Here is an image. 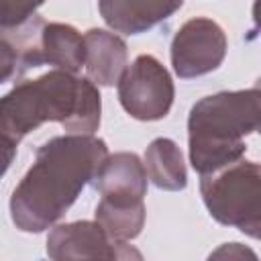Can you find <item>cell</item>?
<instances>
[{
  "label": "cell",
  "mask_w": 261,
  "mask_h": 261,
  "mask_svg": "<svg viewBox=\"0 0 261 261\" xmlns=\"http://www.w3.org/2000/svg\"><path fill=\"white\" fill-rule=\"evenodd\" d=\"M106 155V141L94 135L69 133L43 143L10 196L14 226L22 232L51 228L94 179Z\"/></svg>",
  "instance_id": "1"
},
{
  "label": "cell",
  "mask_w": 261,
  "mask_h": 261,
  "mask_svg": "<svg viewBox=\"0 0 261 261\" xmlns=\"http://www.w3.org/2000/svg\"><path fill=\"white\" fill-rule=\"evenodd\" d=\"M100 112L102 100L94 82L51 69L35 80L18 82L0 98V133L20 143L43 122H59L69 133L94 135Z\"/></svg>",
  "instance_id": "2"
},
{
  "label": "cell",
  "mask_w": 261,
  "mask_h": 261,
  "mask_svg": "<svg viewBox=\"0 0 261 261\" xmlns=\"http://www.w3.org/2000/svg\"><path fill=\"white\" fill-rule=\"evenodd\" d=\"M200 194L210 216L251 239L261 237V167L245 157L200 175Z\"/></svg>",
  "instance_id": "4"
},
{
  "label": "cell",
  "mask_w": 261,
  "mask_h": 261,
  "mask_svg": "<svg viewBox=\"0 0 261 261\" xmlns=\"http://www.w3.org/2000/svg\"><path fill=\"white\" fill-rule=\"evenodd\" d=\"M43 4L45 0H0V29L27 20Z\"/></svg>",
  "instance_id": "14"
},
{
  "label": "cell",
  "mask_w": 261,
  "mask_h": 261,
  "mask_svg": "<svg viewBox=\"0 0 261 261\" xmlns=\"http://www.w3.org/2000/svg\"><path fill=\"white\" fill-rule=\"evenodd\" d=\"M92 181L102 196H147V171L137 153L122 151L106 155Z\"/></svg>",
  "instance_id": "11"
},
{
  "label": "cell",
  "mask_w": 261,
  "mask_h": 261,
  "mask_svg": "<svg viewBox=\"0 0 261 261\" xmlns=\"http://www.w3.org/2000/svg\"><path fill=\"white\" fill-rule=\"evenodd\" d=\"M259 88L218 92L198 100L188 116V153L194 171L210 173L247 153L245 137L259 128Z\"/></svg>",
  "instance_id": "3"
},
{
  "label": "cell",
  "mask_w": 261,
  "mask_h": 261,
  "mask_svg": "<svg viewBox=\"0 0 261 261\" xmlns=\"http://www.w3.org/2000/svg\"><path fill=\"white\" fill-rule=\"evenodd\" d=\"M184 0H98L104 22L122 35H141L167 20Z\"/></svg>",
  "instance_id": "8"
},
{
  "label": "cell",
  "mask_w": 261,
  "mask_h": 261,
  "mask_svg": "<svg viewBox=\"0 0 261 261\" xmlns=\"http://www.w3.org/2000/svg\"><path fill=\"white\" fill-rule=\"evenodd\" d=\"M118 84L120 106L137 120H161L169 114L175 88L169 71L153 55H139L124 67Z\"/></svg>",
  "instance_id": "5"
},
{
  "label": "cell",
  "mask_w": 261,
  "mask_h": 261,
  "mask_svg": "<svg viewBox=\"0 0 261 261\" xmlns=\"http://www.w3.org/2000/svg\"><path fill=\"white\" fill-rule=\"evenodd\" d=\"M96 222L104 232L118 243L137 239L145 226V204L143 198L130 196H102L96 206Z\"/></svg>",
  "instance_id": "12"
},
{
  "label": "cell",
  "mask_w": 261,
  "mask_h": 261,
  "mask_svg": "<svg viewBox=\"0 0 261 261\" xmlns=\"http://www.w3.org/2000/svg\"><path fill=\"white\" fill-rule=\"evenodd\" d=\"M49 259H141V253L126 243L112 241L96 220L57 224L47 234Z\"/></svg>",
  "instance_id": "7"
},
{
  "label": "cell",
  "mask_w": 261,
  "mask_h": 261,
  "mask_svg": "<svg viewBox=\"0 0 261 261\" xmlns=\"http://www.w3.org/2000/svg\"><path fill=\"white\" fill-rule=\"evenodd\" d=\"M16 147L18 143H14L12 139H8L4 133H0V179L4 177V173L8 171L10 163L16 157Z\"/></svg>",
  "instance_id": "16"
},
{
  "label": "cell",
  "mask_w": 261,
  "mask_h": 261,
  "mask_svg": "<svg viewBox=\"0 0 261 261\" xmlns=\"http://www.w3.org/2000/svg\"><path fill=\"white\" fill-rule=\"evenodd\" d=\"M143 165H145L147 177L159 190L179 192L188 186V171H186L181 149L177 147L175 141L167 137H157L149 143Z\"/></svg>",
  "instance_id": "13"
},
{
  "label": "cell",
  "mask_w": 261,
  "mask_h": 261,
  "mask_svg": "<svg viewBox=\"0 0 261 261\" xmlns=\"http://www.w3.org/2000/svg\"><path fill=\"white\" fill-rule=\"evenodd\" d=\"M20 71H22V65H20L18 53L6 39L0 37V84L14 80Z\"/></svg>",
  "instance_id": "15"
},
{
  "label": "cell",
  "mask_w": 261,
  "mask_h": 261,
  "mask_svg": "<svg viewBox=\"0 0 261 261\" xmlns=\"http://www.w3.org/2000/svg\"><path fill=\"white\" fill-rule=\"evenodd\" d=\"M245 255H249L251 259H255V253L249 251V249H245L241 243H226L218 251H214L210 257H245Z\"/></svg>",
  "instance_id": "17"
},
{
  "label": "cell",
  "mask_w": 261,
  "mask_h": 261,
  "mask_svg": "<svg viewBox=\"0 0 261 261\" xmlns=\"http://www.w3.org/2000/svg\"><path fill=\"white\" fill-rule=\"evenodd\" d=\"M226 35L222 27L208 16L186 20L171 41V65L175 75L192 80L220 67L226 57Z\"/></svg>",
  "instance_id": "6"
},
{
  "label": "cell",
  "mask_w": 261,
  "mask_h": 261,
  "mask_svg": "<svg viewBox=\"0 0 261 261\" xmlns=\"http://www.w3.org/2000/svg\"><path fill=\"white\" fill-rule=\"evenodd\" d=\"M43 63L77 73L86 63V43L80 31L65 22H43L35 41L31 67Z\"/></svg>",
  "instance_id": "9"
},
{
  "label": "cell",
  "mask_w": 261,
  "mask_h": 261,
  "mask_svg": "<svg viewBox=\"0 0 261 261\" xmlns=\"http://www.w3.org/2000/svg\"><path fill=\"white\" fill-rule=\"evenodd\" d=\"M84 43H86L84 67L88 80L104 88L114 86L126 67V59H128L126 43L118 35L104 29H90L84 35Z\"/></svg>",
  "instance_id": "10"
}]
</instances>
